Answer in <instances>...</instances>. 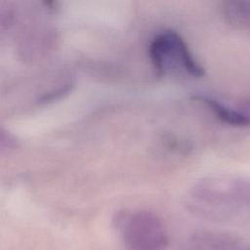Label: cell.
<instances>
[{"label": "cell", "mask_w": 250, "mask_h": 250, "mask_svg": "<svg viewBox=\"0 0 250 250\" xmlns=\"http://www.w3.org/2000/svg\"><path fill=\"white\" fill-rule=\"evenodd\" d=\"M112 225L128 250H165L169 234L163 220L148 210H121Z\"/></svg>", "instance_id": "1"}, {"label": "cell", "mask_w": 250, "mask_h": 250, "mask_svg": "<svg viewBox=\"0 0 250 250\" xmlns=\"http://www.w3.org/2000/svg\"><path fill=\"white\" fill-rule=\"evenodd\" d=\"M148 56L154 69L161 75L191 77L204 75V68L175 30L169 29L157 33L149 43Z\"/></svg>", "instance_id": "2"}, {"label": "cell", "mask_w": 250, "mask_h": 250, "mask_svg": "<svg viewBox=\"0 0 250 250\" xmlns=\"http://www.w3.org/2000/svg\"><path fill=\"white\" fill-rule=\"evenodd\" d=\"M240 243V238L229 232L202 230L188 239L186 250H229Z\"/></svg>", "instance_id": "3"}, {"label": "cell", "mask_w": 250, "mask_h": 250, "mask_svg": "<svg viewBox=\"0 0 250 250\" xmlns=\"http://www.w3.org/2000/svg\"><path fill=\"white\" fill-rule=\"evenodd\" d=\"M194 99L204 104L214 113V115L217 116L218 119L226 124L237 127L250 126L249 116L232 110L212 98L206 96H196L194 97Z\"/></svg>", "instance_id": "4"}, {"label": "cell", "mask_w": 250, "mask_h": 250, "mask_svg": "<svg viewBox=\"0 0 250 250\" xmlns=\"http://www.w3.org/2000/svg\"><path fill=\"white\" fill-rule=\"evenodd\" d=\"M224 15L230 22L245 24L250 21V2L248 1H229L224 3Z\"/></svg>", "instance_id": "5"}]
</instances>
